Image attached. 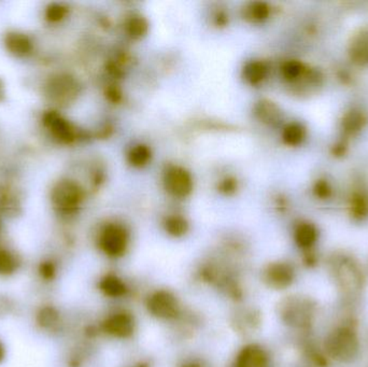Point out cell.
Listing matches in <instances>:
<instances>
[{"label":"cell","mask_w":368,"mask_h":367,"mask_svg":"<svg viewBox=\"0 0 368 367\" xmlns=\"http://www.w3.org/2000/svg\"><path fill=\"white\" fill-rule=\"evenodd\" d=\"M324 349L326 355L337 362H352L360 353L358 334L351 327H337L326 336Z\"/></svg>","instance_id":"obj_1"},{"label":"cell","mask_w":368,"mask_h":367,"mask_svg":"<svg viewBox=\"0 0 368 367\" xmlns=\"http://www.w3.org/2000/svg\"><path fill=\"white\" fill-rule=\"evenodd\" d=\"M281 316L286 324L303 329L311 324L314 317V306L311 305L309 300L303 298H289L282 305Z\"/></svg>","instance_id":"obj_2"},{"label":"cell","mask_w":368,"mask_h":367,"mask_svg":"<svg viewBox=\"0 0 368 367\" xmlns=\"http://www.w3.org/2000/svg\"><path fill=\"white\" fill-rule=\"evenodd\" d=\"M51 198L53 204L58 209L62 211H71L80 205V202L82 200L83 193L77 183L70 180H62L55 185Z\"/></svg>","instance_id":"obj_3"},{"label":"cell","mask_w":368,"mask_h":367,"mask_svg":"<svg viewBox=\"0 0 368 367\" xmlns=\"http://www.w3.org/2000/svg\"><path fill=\"white\" fill-rule=\"evenodd\" d=\"M100 245L104 252L110 257H119L128 245V234L121 225H107L100 235Z\"/></svg>","instance_id":"obj_4"},{"label":"cell","mask_w":368,"mask_h":367,"mask_svg":"<svg viewBox=\"0 0 368 367\" xmlns=\"http://www.w3.org/2000/svg\"><path fill=\"white\" fill-rule=\"evenodd\" d=\"M148 309L159 319H172L179 313V303L172 293L161 290L148 300Z\"/></svg>","instance_id":"obj_5"},{"label":"cell","mask_w":368,"mask_h":367,"mask_svg":"<svg viewBox=\"0 0 368 367\" xmlns=\"http://www.w3.org/2000/svg\"><path fill=\"white\" fill-rule=\"evenodd\" d=\"M166 190L177 198H185L193 189V180L187 170L181 167H170L164 176Z\"/></svg>","instance_id":"obj_6"},{"label":"cell","mask_w":368,"mask_h":367,"mask_svg":"<svg viewBox=\"0 0 368 367\" xmlns=\"http://www.w3.org/2000/svg\"><path fill=\"white\" fill-rule=\"evenodd\" d=\"M264 279L269 287H274L277 290H282L293 283L295 279V270L289 263H273L265 270Z\"/></svg>","instance_id":"obj_7"},{"label":"cell","mask_w":368,"mask_h":367,"mask_svg":"<svg viewBox=\"0 0 368 367\" xmlns=\"http://www.w3.org/2000/svg\"><path fill=\"white\" fill-rule=\"evenodd\" d=\"M104 330L113 338H130L135 331L134 318L126 312L113 313L104 322Z\"/></svg>","instance_id":"obj_8"},{"label":"cell","mask_w":368,"mask_h":367,"mask_svg":"<svg viewBox=\"0 0 368 367\" xmlns=\"http://www.w3.org/2000/svg\"><path fill=\"white\" fill-rule=\"evenodd\" d=\"M47 94L56 103H67L77 94V84L68 75H58L47 85Z\"/></svg>","instance_id":"obj_9"},{"label":"cell","mask_w":368,"mask_h":367,"mask_svg":"<svg viewBox=\"0 0 368 367\" xmlns=\"http://www.w3.org/2000/svg\"><path fill=\"white\" fill-rule=\"evenodd\" d=\"M43 123H45V128L52 132V135L62 143H71L75 139V130H73V125L60 117L58 113L54 111L45 113L43 117Z\"/></svg>","instance_id":"obj_10"},{"label":"cell","mask_w":368,"mask_h":367,"mask_svg":"<svg viewBox=\"0 0 368 367\" xmlns=\"http://www.w3.org/2000/svg\"><path fill=\"white\" fill-rule=\"evenodd\" d=\"M348 54L352 62L358 66H368V27L358 29L351 37Z\"/></svg>","instance_id":"obj_11"},{"label":"cell","mask_w":368,"mask_h":367,"mask_svg":"<svg viewBox=\"0 0 368 367\" xmlns=\"http://www.w3.org/2000/svg\"><path fill=\"white\" fill-rule=\"evenodd\" d=\"M235 367H268V357L260 346H246L237 355Z\"/></svg>","instance_id":"obj_12"},{"label":"cell","mask_w":368,"mask_h":367,"mask_svg":"<svg viewBox=\"0 0 368 367\" xmlns=\"http://www.w3.org/2000/svg\"><path fill=\"white\" fill-rule=\"evenodd\" d=\"M318 236L319 233L316 226L309 222H303L297 225L294 232L296 245L305 250L314 247L318 240Z\"/></svg>","instance_id":"obj_13"},{"label":"cell","mask_w":368,"mask_h":367,"mask_svg":"<svg viewBox=\"0 0 368 367\" xmlns=\"http://www.w3.org/2000/svg\"><path fill=\"white\" fill-rule=\"evenodd\" d=\"M5 47L15 56H25L32 51L33 45L30 38L24 34L9 33L5 36Z\"/></svg>","instance_id":"obj_14"},{"label":"cell","mask_w":368,"mask_h":367,"mask_svg":"<svg viewBox=\"0 0 368 367\" xmlns=\"http://www.w3.org/2000/svg\"><path fill=\"white\" fill-rule=\"evenodd\" d=\"M367 123V118L362 111L351 110L347 113L341 121V128L347 135H356L363 130Z\"/></svg>","instance_id":"obj_15"},{"label":"cell","mask_w":368,"mask_h":367,"mask_svg":"<svg viewBox=\"0 0 368 367\" xmlns=\"http://www.w3.org/2000/svg\"><path fill=\"white\" fill-rule=\"evenodd\" d=\"M100 289L111 298H119L126 293V285L122 280L115 276H107L100 281Z\"/></svg>","instance_id":"obj_16"},{"label":"cell","mask_w":368,"mask_h":367,"mask_svg":"<svg viewBox=\"0 0 368 367\" xmlns=\"http://www.w3.org/2000/svg\"><path fill=\"white\" fill-rule=\"evenodd\" d=\"M306 136V130L299 123H291L286 126L282 132L284 143L289 145H299L303 143Z\"/></svg>","instance_id":"obj_17"},{"label":"cell","mask_w":368,"mask_h":367,"mask_svg":"<svg viewBox=\"0 0 368 367\" xmlns=\"http://www.w3.org/2000/svg\"><path fill=\"white\" fill-rule=\"evenodd\" d=\"M257 113L264 122L269 123V124H276L281 119L280 109L275 104L269 103V102L261 103L257 109Z\"/></svg>","instance_id":"obj_18"},{"label":"cell","mask_w":368,"mask_h":367,"mask_svg":"<svg viewBox=\"0 0 368 367\" xmlns=\"http://www.w3.org/2000/svg\"><path fill=\"white\" fill-rule=\"evenodd\" d=\"M266 73L267 68L265 67L263 62H252L244 68V75H246V80H249L253 84L261 82Z\"/></svg>","instance_id":"obj_19"},{"label":"cell","mask_w":368,"mask_h":367,"mask_svg":"<svg viewBox=\"0 0 368 367\" xmlns=\"http://www.w3.org/2000/svg\"><path fill=\"white\" fill-rule=\"evenodd\" d=\"M150 158H151V152H150L149 147L141 145L133 147L128 154L130 164L137 167L146 165L149 162Z\"/></svg>","instance_id":"obj_20"},{"label":"cell","mask_w":368,"mask_h":367,"mask_svg":"<svg viewBox=\"0 0 368 367\" xmlns=\"http://www.w3.org/2000/svg\"><path fill=\"white\" fill-rule=\"evenodd\" d=\"M18 270V261L8 250L0 249V275H11Z\"/></svg>","instance_id":"obj_21"},{"label":"cell","mask_w":368,"mask_h":367,"mask_svg":"<svg viewBox=\"0 0 368 367\" xmlns=\"http://www.w3.org/2000/svg\"><path fill=\"white\" fill-rule=\"evenodd\" d=\"M165 228L172 236H182L187 230V221L181 217H170L165 222Z\"/></svg>","instance_id":"obj_22"},{"label":"cell","mask_w":368,"mask_h":367,"mask_svg":"<svg viewBox=\"0 0 368 367\" xmlns=\"http://www.w3.org/2000/svg\"><path fill=\"white\" fill-rule=\"evenodd\" d=\"M305 68H303V64L297 60H289V62H284V65L282 66V73L288 80H296L299 78L301 77Z\"/></svg>","instance_id":"obj_23"},{"label":"cell","mask_w":368,"mask_h":367,"mask_svg":"<svg viewBox=\"0 0 368 367\" xmlns=\"http://www.w3.org/2000/svg\"><path fill=\"white\" fill-rule=\"evenodd\" d=\"M66 13H67V9L64 5L54 3L47 7L45 16L50 22H58L65 18Z\"/></svg>","instance_id":"obj_24"},{"label":"cell","mask_w":368,"mask_h":367,"mask_svg":"<svg viewBox=\"0 0 368 367\" xmlns=\"http://www.w3.org/2000/svg\"><path fill=\"white\" fill-rule=\"evenodd\" d=\"M127 28H128V33H130V36L140 37L147 32L148 25L143 19L136 18L130 20Z\"/></svg>","instance_id":"obj_25"},{"label":"cell","mask_w":368,"mask_h":367,"mask_svg":"<svg viewBox=\"0 0 368 367\" xmlns=\"http://www.w3.org/2000/svg\"><path fill=\"white\" fill-rule=\"evenodd\" d=\"M351 208H352L354 217H362L367 213V202H366L365 198L358 195V196H354V200H352Z\"/></svg>","instance_id":"obj_26"},{"label":"cell","mask_w":368,"mask_h":367,"mask_svg":"<svg viewBox=\"0 0 368 367\" xmlns=\"http://www.w3.org/2000/svg\"><path fill=\"white\" fill-rule=\"evenodd\" d=\"M314 192L316 194L317 198H327L331 196L332 189L330 187L329 183L326 182L325 180H319L317 181L316 185H314Z\"/></svg>","instance_id":"obj_27"},{"label":"cell","mask_w":368,"mask_h":367,"mask_svg":"<svg viewBox=\"0 0 368 367\" xmlns=\"http://www.w3.org/2000/svg\"><path fill=\"white\" fill-rule=\"evenodd\" d=\"M269 9L265 3H255L251 8V15L254 20L262 21L268 16Z\"/></svg>","instance_id":"obj_28"},{"label":"cell","mask_w":368,"mask_h":367,"mask_svg":"<svg viewBox=\"0 0 368 367\" xmlns=\"http://www.w3.org/2000/svg\"><path fill=\"white\" fill-rule=\"evenodd\" d=\"M55 319V312H53L52 310L45 309V311H43L41 313V323L43 325H51L54 322Z\"/></svg>","instance_id":"obj_29"},{"label":"cell","mask_w":368,"mask_h":367,"mask_svg":"<svg viewBox=\"0 0 368 367\" xmlns=\"http://www.w3.org/2000/svg\"><path fill=\"white\" fill-rule=\"evenodd\" d=\"M41 272L45 277H51L53 272H54V268H53L52 265L51 264H45L41 268Z\"/></svg>","instance_id":"obj_30"},{"label":"cell","mask_w":368,"mask_h":367,"mask_svg":"<svg viewBox=\"0 0 368 367\" xmlns=\"http://www.w3.org/2000/svg\"><path fill=\"white\" fill-rule=\"evenodd\" d=\"M5 348H3V344L0 342V363H1V361L3 360V357H5Z\"/></svg>","instance_id":"obj_31"},{"label":"cell","mask_w":368,"mask_h":367,"mask_svg":"<svg viewBox=\"0 0 368 367\" xmlns=\"http://www.w3.org/2000/svg\"><path fill=\"white\" fill-rule=\"evenodd\" d=\"M182 367H202L199 364H196V363H189V364L183 365Z\"/></svg>","instance_id":"obj_32"},{"label":"cell","mask_w":368,"mask_h":367,"mask_svg":"<svg viewBox=\"0 0 368 367\" xmlns=\"http://www.w3.org/2000/svg\"><path fill=\"white\" fill-rule=\"evenodd\" d=\"M3 95V85L0 83V97Z\"/></svg>","instance_id":"obj_33"}]
</instances>
